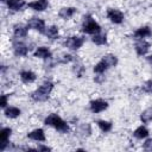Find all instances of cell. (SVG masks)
<instances>
[{"label": "cell", "instance_id": "cell-23", "mask_svg": "<svg viewBox=\"0 0 152 152\" xmlns=\"http://www.w3.org/2000/svg\"><path fill=\"white\" fill-rule=\"evenodd\" d=\"M102 61L108 65V68H109V66H115V65L118 64V58H116L114 55H106V56L102 58Z\"/></svg>", "mask_w": 152, "mask_h": 152}, {"label": "cell", "instance_id": "cell-34", "mask_svg": "<svg viewBox=\"0 0 152 152\" xmlns=\"http://www.w3.org/2000/svg\"><path fill=\"white\" fill-rule=\"evenodd\" d=\"M148 62H150V63H151V64H152V55H151V56H150V57H148Z\"/></svg>", "mask_w": 152, "mask_h": 152}, {"label": "cell", "instance_id": "cell-35", "mask_svg": "<svg viewBox=\"0 0 152 152\" xmlns=\"http://www.w3.org/2000/svg\"><path fill=\"white\" fill-rule=\"evenodd\" d=\"M1 1H2V2H7L8 0H1Z\"/></svg>", "mask_w": 152, "mask_h": 152}, {"label": "cell", "instance_id": "cell-32", "mask_svg": "<svg viewBox=\"0 0 152 152\" xmlns=\"http://www.w3.org/2000/svg\"><path fill=\"white\" fill-rule=\"evenodd\" d=\"M7 95H2L1 96V101H0V106L2 107V108H5L6 107V104H7Z\"/></svg>", "mask_w": 152, "mask_h": 152}, {"label": "cell", "instance_id": "cell-33", "mask_svg": "<svg viewBox=\"0 0 152 152\" xmlns=\"http://www.w3.org/2000/svg\"><path fill=\"white\" fill-rule=\"evenodd\" d=\"M37 151H51V148L50 147H48V146H38V148H37Z\"/></svg>", "mask_w": 152, "mask_h": 152}, {"label": "cell", "instance_id": "cell-26", "mask_svg": "<svg viewBox=\"0 0 152 152\" xmlns=\"http://www.w3.org/2000/svg\"><path fill=\"white\" fill-rule=\"evenodd\" d=\"M140 119L144 124H147V122H151L152 121V109H146L141 113L140 115Z\"/></svg>", "mask_w": 152, "mask_h": 152}, {"label": "cell", "instance_id": "cell-16", "mask_svg": "<svg viewBox=\"0 0 152 152\" xmlns=\"http://www.w3.org/2000/svg\"><path fill=\"white\" fill-rule=\"evenodd\" d=\"M13 33L15 38H24L27 36V26H23V25H15L13 27Z\"/></svg>", "mask_w": 152, "mask_h": 152}, {"label": "cell", "instance_id": "cell-17", "mask_svg": "<svg viewBox=\"0 0 152 152\" xmlns=\"http://www.w3.org/2000/svg\"><path fill=\"white\" fill-rule=\"evenodd\" d=\"M20 78L24 83H32L36 80V74L30 70H24L20 72Z\"/></svg>", "mask_w": 152, "mask_h": 152}, {"label": "cell", "instance_id": "cell-21", "mask_svg": "<svg viewBox=\"0 0 152 152\" xmlns=\"http://www.w3.org/2000/svg\"><path fill=\"white\" fill-rule=\"evenodd\" d=\"M45 36L50 39H56L58 37V27L57 26L48 27V30H45Z\"/></svg>", "mask_w": 152, "mask_h": 152}, {"label": "cell", "instance_id": "cell-10", "mask_svg": "<svg viewBox=\"0 0 152 152\" xmlns=\"http://www.w3.org/2000/svg\"><path fill=\"white\" fill-rule=\"evenodd\" d=\"M30 8L34 10V11H38V12H42V11H45L49 6V2L48 0H36L33 2H30L27 5Z\"/></svg>", "mask_w": 152, "mask_h": 152}, {"label": "cell", "instance_id": "cell-22", "mask_svg": "<svg viewBox=\"0 0 152 152\" xmlns=\"http://www.w3.org/2000/svg\"><path fill=\"white\" fill-rule=\"evenodd\" d=\"M133 134H134L135 138H138V139H142V138H146V137L148 135V131H147L146 127L140 126V127H138V128L134 131Z\"/></svg>", "mask_w": 152, "mask_h": 152}, {"label": "cell", "instance_id": "cell-24", "mask_svg": "<svg viewBox=\"0 0 152 152\" xmlns=\"http://www.w3.org/2000/svg\"><path fill=\"white\" fill-rule=\"evenodd\" d=\"M91 40L96 44V45H103L107 43V38H106V34H100V33H96L93 36Z\"/></svg>", "mask_w": 152, "mask_h": 152}, {"label": "cell", "instance_id": "cell-2", "mask_svg": "<svg viewBox=\"0 0 152 152\" xmlns=\"http://www.w3.org/2000/svg\"><path fill=\"white\" fill-rule=\"evenodd\" d=\"M53 89V83L51 82H44L37 90H34L31 95V97L34 101H45L48 100L51 90Z\"/></svg>", "mask_w": 152, "mask_h": 152}, {"label": "cell", "instance_id": "cell-19", "mask_svg": "<svg viewBox=\"0 0 152 152\" xmlns=\"http://www.w3.org/2000/svg\"><path fill=\"white\" fill-rule=\"evenodd\" d=\"M25 1L24 0H8L7 1V6L10 10L12 11H19L25 6Z\"/></svg>", "mask_w": 152, "mask_h": 152}, {"label": "cell", "instance_id": "cell-1", "mask_svg": "<svg viewBox=\"0 0 152 152\" xmlns=\"http://www.w3.org/2000/svg\"><path fill=\"white\" fill-rule=\"evenodd\" d=\"M45 125H49V126H52L55 127L57 131L59 132H63V133H66L69 132V125L61 118L58 116L57 114H50L46 119H45Z\"/></svg>", "mask_w": 152, "mask_h": 152}, {"label": "cell", "instance_id": "cell-11", "mask_svg": "<svg viewBox=\"0 0 152 152\" xmlns=\"http://www.w3.org/2000/svg\"><path fill=\"white\" fill-rule=\"evenodd\" d=\"M27 138L36 140V141H45V133L42 128H37V129H33L32 132H30L27 134Z\"/></svg>", "mask_w": 152, "mask_h": 152}, {"label": "cell", "instance_id": "cell-28", "mask_svg": "<svg viewBox=\"0 0 152 152\" xmlns=\"http://www.w3.org/2000/svg\"><path fill=\"white\" fill-rule=\"evenodd\" d=\"M72 61H75V56H72V55H69V53H66V55H63L62 56V58L59 59V63H70V62H72Z\"/></svg>", "mask_w": 152, "mask_h": 152}, {"label": "cell", "instance_id": "cell-7", "mask_svg": "<svg viewBox=\"0 0 152 152\" xmlns=\"http://www.w3.org/2000/svg\"><path fill=\"white\" fill-rule=\"evenodd\" d=\"M107 108H108V102L104 101V100L97 99V100H94V101L90 102V110L93 113H100V112H103Z\"/></svg>", "mask_w": 152, "mask_h": 152}, {"label": "cell", "instance_id": "cell-4", "mask_svg": "<svg viewBox=\"0 0 152 152\" xmlns=\"http://www.w3.org/2000/svg\"><path fill=\"white\" fill-rule=\"evenodd\" d=\"M84 43V37H77V36H74V37H69L65 42H64V45L68 48V49H71V50H77L80 49Z\"/></svg>", "mask_w": 152, "mask_h": 152}, {"label": "cell", "instance_id": "cell-15", "mask_svg": "<svg viewBox=\"0 0 152 152\" xmlns=\"http://www.w3.org/2000/svg\"><path fill=\"white\" fill-rule=\"evenodd\" d=\"M152 34V31L148 26H142V27H139L135 32H134V37L140 39V38H145V37H150Z\"/></svg>", "mask_w": 152, "mask_h": 152}, {"label": "cell", "instance_id": "cell-20", "mask_svg": "<svg viewBox=\"0 0 152 152\" xmlns=\"http://www.w3.org/2000/svg\"><path fill=\"white\" fill-rule=\"evenodd\" d=\"M20 109L17 108V107H8L5 109V115L7 118H11V119H14V118H18L20 115Z\"/></svg>", "mask_w": 152, "mask_h": 152}, {"label": "cell", "instance_id": "cell-25", "mask_svg": "<svg viewBox=\"0 0 152 152\" xmlns=\"http://www.w3.org/2000/svg\"><path fill=\"white\" fill-rule=\"evenodd\" d=\"M97 126L101 128V131L102 132H109L110 129H112V127H113V125H112V122H109V121H104V120H99L97 121Z\"/></svg>", "mask_w": 152, "mask_h": 152}, {"label": "cell", "instance_id": "cell-6", "mask_svg": "<svg viewBox=\"0 0 152 152\" xmlns=\"http://www.w3.org/2000/svg\"><path fill=\"white\" fill-rule=\"evenodd\" d=\"M107 17L108 19L114 23V24H121L124 21V14L121 11L119 10H114V8H109L107 11Z\"/></svg>", "mask_w": 152, "mask_h": 152}, {"label": "cell", "instance_id": "cell-5", "mask_svg": "<svg viewBox=\"0 0 152 152\" xmlns=\"http://www.w3.org/2000/svg\"><path fill=\"white\" fill-rule=\"evenodd\" d=\"M27 27L39 31L40 33H45V23L40 18H31L27 21Z\"/></svg>", "mask_w": 152, "mask_h": 152}, {"label": "cell", "instance_id": "cell-13", "mask_svg": "<svg viewBox=\"0 0 152 152\" xmlns=\"http://www.w3.org/2000/svg\"><path fill=\"white\" fill-rule=\"evenodd\" d=\"M148 50H150V43H147L146 40H139L135 44V51H137V53L139 56L145 55Z\"/></svg>", "mask_w": 152, "mask_h": 152}, {"label": "cell", "instance_id": "cell-9", "mask_svg": "<svg viewBox=\"0 0 152 152\" xmlns=\"http://www.w3.org/2000/svg\"><path fill=\"white\" fill-rule=\"evenodd\" d=\"M13 51L15 56H26L28 52V48L21 42H15L13 44Z\"/></svg>", "mask_w": 152, "mask_h": 152}, {"label": "cell", "instance_id": "cell-3", "mask_svg": "<svg viewBox=\"0 0 152 152\" xmlns=\"http://www.w3.org/2000/svg\"><path fill=\"white\" fill-rule=\"evenodd\" d=\"M100 31H101V26L95 20H93L90 15L84 17V23L82 25V32L88 33V34H96V33H100Z\"/></svg>", "mask_w": 152, "mask_h": 152}, {"label": "cell", "instance_id": "cell-27", "mask_svg": "<svg viewBox=\"0 0 152 152\" xmlns=\"http://www.w3.org/2000/svg\"><path fill=\"white\" fill-rule=\"evenodd\" d=\"M107 68H108V65H107L103 61H101V62H99V63L94 66V71H95L96 74H102V72H104V71L107 70Z\"/></svg>", "mask_w": 152, "mask_h": 152}, {"label": "cell", "instance_id": "cell-29", "mask_svg": "<svg viewBox=\"0 0 152 152\" xmlns=\"http://www.w3.org/2000/svg\"><path fill=\"white\" fill-rule=\"evenodd\" d=\"M74 72L77 75V77H82L83 72H84V68L81 64H75L74 66Z\"/></svg>", "mask_w": 152, "mask_h": 152}, {"label": "cell", "instance_id": "cell-30", "mask_svg": "<svg viewBox=\"0 0 152 152\" xmlns=\"http://www.w3.org/2000/svg\"><path fill=\"white\" fill-rule=\"evenodd\" d=\"M142 89L146 93H152V80H148L147 82H145V84L142 86Z\"/></svg>", "mask_w": 152, "mask_h": 152}, {"label": "cell", "instance_id": "cell-12", "mask_svg": "<svg viewBox=\"0 0 152 152\" xmlns=\"http://www.w3.org/2000/svg\"><path fill=\"white\" fill-rule=\"evenodd\" d=\"M76 12H77V10H76L75 7H63V8L59 10L58 15H59L62 19H65V20H66V19L71 18Z\"/></svg>", "mask_w": 152, "mask_h": 152}, {"label": "cell", "instance_id": "cell-14", "mask_svg": "<svg viewBox=\"0 0 152 152\" xmlns=\"http://www.w3.org/2000/svg\"><path fill=\"white\" fill-rule=\"evenodd\" d=\"M34 57L43 58V59H49L51 57V51L48 48H45V46H39L34 51Z\"/></svg>", "mask_w": 152, "mask_h": 152}, {"label": "cell", "instance_id": "cell-31", "mask_svg": "<svg viewBox=\"0 0 152 152\" xmlns=\"http://www.w3.org/2000/svg\"><path fill=\"white\" fill-rule=\"evenodd\" d=\"M144 150L145 151H152V139H147L144 142Z\"/></svg>", "mask_w": 152, "mask_h": 152}, {"label": "cell", "instance_id": "cell-8", "mask_svg": "<svg viewBox=\"0 0 152 152\" xmlns=\"http://www.w3.org/2000/svg\"><path fill=\"white\" fill-rule=\"evenodd\" d=\"M12 133V129L8 127H5L0 131V151H5L8 145V138Z\"/></svg>", "mask_w": 152, "mask_h": 152}, {"label": "cell", "instance_id": "cell-18", "mask_svg": "<svg viewBox=\"0 0 152 152\" xmlns=\"http://www.w3.org/2000/svg\"><path fill=\"white\" fill-rule=\"evenodd\" d=\"M91 133V127L89 124H82L81 126H78L77 128V135L82 137V138H86V137H89Z\"/></svg>", "mask_w": 152, "mask_h": 152}]
</instances>
